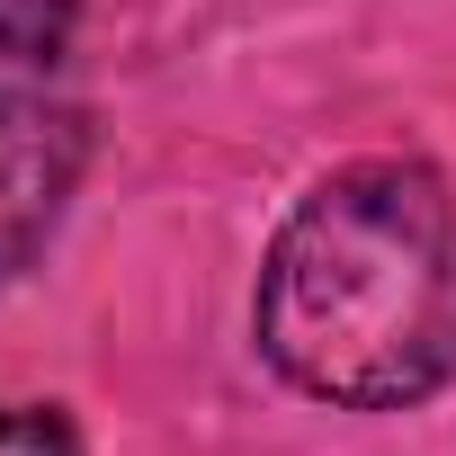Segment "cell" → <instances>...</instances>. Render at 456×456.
I'll list each match as a JSON object with an SVG mask.
<instances>
[{"instance_id": "obj_1", "label": "cell", "mask_w": 456, "mask_h": 456, "mask_svg": "<svg viewBox=\"0 0 456 456\" xmlns=\"http://www.w3.org/2000/svg\"><path fill=\"white\" fill-rule=\"evenodd\" d=\"M260 358L331 411H403L456 376V197L420 161H358L296 197L251 296Z\"/></svg>"}, {"instance_id": "obj_2", "label": "cell", "mask_w": 456, "mask_h": 456, "mask_svg": "<svg viewBox=\"0 0 456 456\" xmlns=\"http://www.w3.org/2000/svg\"><path fill=\"white\" fill-rule=\"evenodd\" d=\"M72 179V117H45L37 99L0 126V278H10L37 233L54 224V197Z\"/></svg>"}, {"instance_id": "obj_3", "label": "cell", "mask_w": 456, "mask_h": 456, "mask_svg": "<svg viewBox=\"0 0 456 456\" xmlns=\"http://www.w3.org/2000/svg\"><path fill=\"white\" fill-rule=\"evenodd\" d=\"M72 37V0H0V54L10 63H54Z\"/></svg>"}, {"instance_id": "obj_4", "label": "cell", "mask_w": 456, "mask_h": 456, "mask_svg": "<svg viewBox=\"0 0 456 456\" xmlns=\"http://www.w3.org/2000/svg\"><path fill=\"white\" fill-rule=\"evenodd\" d=\"M0 456H81V438L54 403H0Z\"/></svg>"}, {"instance_id": "obj_5", "label": "cell", "mask_w": 456, "mask_h": 456, "mask_svg": "<svg viewBox=\"0 0 456 456\" xmlns=\"http://www.w3.org/2000/svg\"><path fill=\"white\" fill-rule=\"evenodd\" d=\"M19 108H28V99H19V90H10V81H0V126H10V117H19Z\"/></svg>"}]
</instances>
